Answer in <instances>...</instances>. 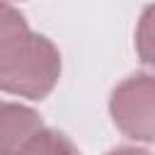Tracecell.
Instances as JSON below:
<instances>
[{
	"label": "cell",
	"mask_w": 155,
	"mask_h": 155,
	"mask_svg": "<svg viewBox=\"0 0 155 155\" xmlns=\"http://www.w3.org/2000/svg\"><path fill=\"white\" fill-rule=\"evenodd\" d=\"M61 78V53L44 34H29L19 51L0 68V90L27 99H44Z\"/></svg>",
	"instance_id": "1"
},
{
	"label": "cell",
	"mask_w": 155,
	"mask_h": 155,
	"mask_svg": "<svg viewBox=\"0 0 155 155\" xmlns=\"http://www.w3.org/2000/svg\"><path fill=\"white\" fill-rule=\"evenodd\" d=\"M116 128L133 140H155V75L136 73L119 82L109 99Z\"/></svg>",
	"instance_id": "2"
},
{
	"label": "cell",
	"mask_w": 155,
	"mask_h": 155,
	"mask_svg": "<svg viewBox=\"0 0 155 155\" xmlns=\"http://www.w3.org/2000/svg\"><path fill=\"white\" fill-rule=\"evenodd\" d=\"M39 128L44 124L34 109L0 99V155H15Z\"/></svg>",
	"instance_id": "3"
},
{
	"label": "cell",
	"mask_w": 155,
	"mask_h": 155,
	"mask_svg": "<svg viewBox=\"0 0 155 155\" xmlns=\"http://www.w3.org/2000/svg\"><path fill=\"white\" fill-rule=\"evenodd\" d=\"M31 34L24 15L0 0V68L19 51L24 39Z\"/></svg>",
	"instance_id": "4"
},
{
	"label": "cell",
	"mask_w": 155,
	"mask_h": 155,
	"mask_svg": "<svg viewBox=\"0 0 155 155\" xmlns=\"http://www.w3.org/2000/svg\"><path fill=\"white\" fill-rule=\"evenodd\" d=\"M15 155H80V150L61 131L39 128Z\"/></svg>",
	"instance_id": "5"
},
{
	"label": "cell",
	"mask_w": 155,
	"mask_h": 155,
	"mask_svg": "<svg viewBox=\"0 0 155 155\" xmlns=\"http://www.w3.org/2000/svg\"><path fill=\"white\" fill-rule=\"evenodd\" d=\"M136 53L140 63L155 68V2L148 5L138 19L136 29Z\"/></svg>",
	"instance_id": "6"
},
{
	"label": "cell",
	"mask_w": 155,
	"mask_h": 155,
	"mask_svg": "<svg viewBox=\"0 0 155 155\" xmlns=\"http://www.w3.org/2000/svg\"><path fill=\"white\" fill-rule=\"evenodd\" d=\"M107 155H150L148 150H143V148H114V150H109Z\"/></svg>",
	"instance_id": "7"
}]
</instances>
